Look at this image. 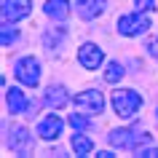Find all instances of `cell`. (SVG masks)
<instances>
[{
    "label": "cell",
    "instance_id": "6da1fadb",
    "mask_svg": "<svg viewBox=\"0 0 158 158\" xmlns=\"http://www.w3.org/2000/svg\"><path fill=\"white\" fill-rule=\"evenodd\" d=\"M113 107H115L118 118H134L137 110L142 107V94L134 89H118L113 91Z\"/></svg>",
    "mask_w": 158,
    "mask_h": 158
},
{
    "label": "cell",
    "instance_id": "7a4b0ae2",
    "mask_svg": "<svg viewBox=\"0 0 158 158\" xmlns=\"http://www.w3.org/2000/svg\"><path fill=\"white\" fill-rule=\"evenodd\" d=\"M14 73H16L19 83L30 86V89H35V86L40 83V62L35 56H22L16 64H14Z\"/></svg>",
    "mask_w": 158,
    "mask_h": 158
},
{
    "label": "cell",
    "instance_id": "3957f363",
    "mask_svg": "<svg viewBox=\"0 0 158 158\" xmlns=\"http://www.w3.org/2000/svg\"><path fill=\"white\" fill-rule=\"evenodd\" d=\"M73 102H75V107L81 110V113H86V115H99L102 110H105V97H102V91H97V89L75 94Z\"/></svg>",
    "mask_w": 158,
    "mask_h": 158
},
{
    "label": "cell",
    "instance_id": "277c9868",
    "mask_svg": "<svg viewBox=\"0 0 158 158\" xmlns=\"http://www.w3.org/2000/svg\"><path fill=\"white\" fill-rule=\"evenodd\" d=\"M148 30H150V19L142 16V11L139 14H131V16H121L118 19V32L126 35V38L142 35V32H148Z\"/></svg>",
    "mask_w": 158,
    "mask_h": 158
},
{
    "label": "cell",
    "instance_id": "5b68a950",
    "mask_svg": "<svg viewBox=\"0 0 158 158\" xmlns=\"http://www.w3.org/2000/svg\"><path fill=\"white\" fill-rule=\"evenodd\" d=\"M32 3L30 0H3V19L6 22H19V19L30 16Z\"/></svg>",
    "mask_w": 158,
    "mask_h": 158
},
{
    "label": "cell",
    "instance_id": "8992f818",
    "mask_svg": "<svg viewBox=\"0 0 158 158\" xmlns=\"http://www.w3.org/2000/svg\"><path fill=\"white\" fill-rule=\"evenodd\" d=\"M102 59H105V54H102V48L94 46V43H83V46L78 48V62H81V67H86V70H97V67L102 64Z\"/></svg>",
    "mask_w": 158,
    "mask_h": 158
},
{
    "label": "cell",
    "instance_id": "52a82bcc",
    "mask_svg": "<svg viewBox=\"0 0 158 158\" xmlns=\"http://www.w3.org/2000/svg\"><path fill=\"white\" fill-rule=\"evenodd\" d=\"M62 118L59 115H46L40 121V123H38V137H40V139H56L59 134H62Z\"/></svg>",
    "mask_w": 158,
    "mask_h": 158
},
{
    "label": "cell",
    "instance_id": "ba28073f",
    "mask_svg": "<svg viewBox=\"0 0 158 158\" xmlns=\"http://www.w3.org/2000/svg\"><path fill=\"white\" fill-rule=\"evenodd\" d=\"M75 8L81 19H97L105 11V0H75Z\"/></svg>",
    "mask_w": 158,
    "mask_h": 158
},
{
    "label": "cell",
    "instance_id": "9c48e42d",
    "mask_svg": "<svg viewBox=\"0 0 158 158\" xmlns=\"http://www.w3.org/2000/svg\"><path fill=\"white\" fill-rule=\"evenodd\" d=\"M6 102H8V110L14 113V115L30 110V102H27V97H24L22 89H8V91H6Z\"/></svg>",
    "mask_w": 158,
    "mask_h": 158
},
{
    "label": "cell",
    "instance_id": "30bf717a",
    "mask_svg": "<svg viewBox=\"0 0 158 158\" xmlns=\"http://www.w3.org/2000/svg\"><path fill=\"white\" fill-rule=\"evenodd\" d=\"M43 102H46L48 107H64L67 102H70V97H67L64 86H51V89H46V97H43Z\"/></svg>",
    "mask_w": 158,
    "mask_h": 158
},
{
    "label": "cell",
    "instance_id": "8fae6325",
    "mask_svg": "<svg viewBox=\"0 0 158 158\" xmlns=\"http://www.w3.org/2000/svg\"><path fill=\"white\" fill-rule=\"evenodd\" d=\"M43 11H46V16L48 19H67V14H70V6H67V0H48L46 6H43Z\"/></svg>",
    "mask_w": 158,
    "mask_h": 158
},
{
    "label": "cell",
    "instance_id": "7c38bea8",
    "mask_svg": "<svg viewBox=\"0 0 158 158\" xmlns=\"http://www.w3.org/2000/svg\"><path fill=\"white\" fill-rule=\"evenodd\" d=\"M11 148L19 150V153H24L30 148V131H27L24 126H16L14 131H11Z\"/></svg>",
    "mask_w": 158,
    "mask_h": 158
},
{
    "label": "cell",
    "instance_id": "4fadbf2b",
    "mask_svg": "<svg viewBox=\"0 0 158 158\" xmlns=\"http://www.w3.org/2000/svg\"><path fill=\"white\" fill-rule=\"evenodd\" d=\"M73 150L78 153V156H89L94 150V142L89 139V137H83V134H75L73 137Z\"/></svg>",
    "mask_w": 158,
    "mask_h": 158
},
{
    "label": "cell",
    "instance_id": "5bb4252c",
    "mask_svg": "<svg viewBox=\"0 0 158 158\" xmlns=\"http://www.w3.org/2000/svg\"><path fill=\"white\" fill-rule=\"evenodd\" d=\"M121 78H123V64L121 62H110L107 70H105V81L107 83H118Z\"/></svg>",
    "mask_w": 158,
    "mask_h": 158
},
{
    "label": "cell",
    "instance_id": "9a60e30c",
    "mask_svg": "<svg viewBox=\"0 0 158 158\" xmlns=\"http://www.w3.org/2000/svg\"><path fill=\"white\" fill-rule=\"evenodd\" d=\"M70 126H73L75 131H86V129H91V123H89L83 115H78V113H73V115H70Z\"/></svg>",
    "mask_w": 158,
    "mask_h": 158
},
{
    "label": "cell",
    "instance_id": "2e32d148",
    "mask_svg": "<svg viewBox=\"0 0 158 158\" xmlns=\"http://www.w3.org/2000/svg\"><path fill=\"white\" fill-rule=\"evenodd\" d=\"M16 38H19V32H16V30H11V22H6V24H3V46L8 48Z\"/></svg>",
    "mask_w": 158,
    "mask_h": 158
},
{
    "label": "cell",
    "instance_id": "e0dca14e",
    "mask_svg": "<svg viewBox=\"0 0 158 158\" xmlns=\"http://www.w3.org/2000/svg\"><path fill=\"white\" fill-rule=\"evenodd\" d=\"M145 48H148V54H150V56H156V59H158V38H150Z\"/></svg>",
    "mask_w": 158,
    "mask_h": 158
},
{
    "label": "cell",
    "instance_id": "ac0fdd59",
    "mask_svg": "<svg viewBox=\"0 0 158 158\" xmlns=\"http://www.w3.org/2000/svg\"><path fill=\"white\" fill-rule=\"evenodd\" d=\"M153 0H137V11H153Z\"/></svg>",
    "mask_w": 158,
    "mask_h": 158
},
{
    "label": "cell",
    "instance_id": "d6986e66",
    "mask_svg": "<svg viewBox=\"0 0 158 158\" xmlns=\"http://www.w3.org/2000/svg\"><path fill=\"white\" fill-rule=\"evenodd\" d=\"M139 156H145V158H156V156H158V148H148V150H139Z\"/></svg>",
    "mask_w": 158,
    "mask_h": 158
}]
</instances>
